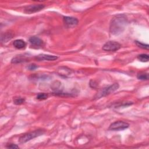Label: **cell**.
<instances>
[{
    "label": "cell",
    "instance_id": "6da1fadb",
    "mask_svg": "<svg viewBox=\"0 0 149 149\" xmlns=\"http://www.w3.org/2000/svg\"><path fill=\"white\" fill-rule=\"evenodd\" d=\"M128 24V20L123 15H118L111 20L109 26L110 33L114 36L122 33Z\"/></svg>",
    "mask_w": 149,
    "mask_h": 149
},
{
    "label": "cell",
    "instance_id": "7a4b0ae2",
    "mask_svg": "<svg viewBox=\"0 0 149 149\" xmlns=\"http://www.w3.org/2000/svg\"><path fill=\"white\" fill-rule=\"evenodd\" d=\"M44 134V131L43 130H36L33 132L26 133L25 134L22 135L19 139V142L20 143H25L29 141H30L31 139L36 138L38 136H40L41 135H43Z\"/></svg>",
    "mask_w": 149,
    "mask_h": 149
},
{
    "label": "cell",
    "instance_id": "3957f363",
    "mask_svg": "<svg viewBox=\"0 0 149 149\" xmlns=\"http://www.w3.org/2000/svg\"><path fill=\"white\" fill-rule=\"evenodd\" d=\"M119 86L118 83H114L112 85H110L107 87H105L103 89L101 90H100L97 94L95 96V99L97 100L99 99H101V97L107 96L109 95H110L111 93L114 92L117 90L118 89Z\"/></svg>",
    "mask_w": 149,
    "mask_h": 149
},
{
    "label": "cell",
    "instance_id": "277c9868",
    "mask_svg": "<svg viewBox=\"0 0 149 149\" xmlns=\"http://www.w3.org/2000/svg\"><path fill=\"white\" fill-rule=\"evenodd\" d=\"M129 126V124L123 121H117L111 123L109 127V130H114V131H119L123 130Z\"/></svg>",
    "mask_w": 149,
    "mask_h": 149
},
{
    "label": "cell",
    "instance_id": "5b68a950",
    "mask_svg": "<svg viewBox=\"0 0 149 149\" xmlns=\"http://www.w3.org/2000/svg\"><path fill=\"white\" fill-rule=\"evenodd\" d=\"M121 45L115 41H109L103 47V50L105 51H116L119 50Z\"/></svg>",
    "mask_w": 149,
    "mask_h": 149
},
{
    "label": "cell",
    "instance_id": "8992f818",
    "mask_svg": "<svg viewBox=\"0 0 149 149\" xmlns=\"http://www.w3.org/2000/svg\"><path fill=\"white\" fill-rule=\"evenodd\" d=\"M45 6L43 4H33L26 7L24 9V12L28 14L33 13L40 11L44 8Z\"/></svg>",
    "mask_w": 149,
    "mask_h": 149
},
{
    "label": "cell",
    "instance_id": "52a82bcc",
    "mask_svg": "<svg viewBox=\"0 0 149 149\" xmlns=\"http://www.w3.org/2000/svg\"><path fill=\"white\" fill-rule=\"evenodd\" d=\"M64 22L68 28L75 27L78 24V20L77 18L70 16H64Z\"/></svg>",
    "mask_w": 149,
    "mask_h": 149
},
{
    "label": "cell",
    "instance_id": "ba28073f",
    "mask_svg": "<svg viewBox=\"0 0 149 149\" xmlns=\"http://www.w3.org/2000/svg\"><path fill=\"white\" fill-rule=\"evenodd\" d=\"M36 59L39 61L42 60H46V61H55L58 59V57L55 55H46V54H40L37 55L36 57Z\"/></svg>",
    "mask_w": 149,
    "mask_h": 149
},
{
    "label": "cell",
    "instance_id": "9c48e42d",
    "mask_svg": "<svg viewBox=\"0 0 149 149\" xmlns=\"http://www.w3.org/2000/svg\"><path fill=\"white\" fill-rule=\"evenodd\" d=\"M29 42L32 45L34 46H41L43 43V42L42 39H40L39 37L36 36L30 37L29 39Z\"/></svg>",
    "mask_w": 149,
    "mask_h": 149
},
{
    "label": "cell",
    "instance_id": "30bf717a",
    "mask_svg": "<svg viewBox=\"0 0 149 149\" xmlns=\"http://www.w3.org/2000/svg\"><path fill=\"white\" fill-rule=\"evenodd\" d=\"M13 45L17 49H23L25 48L26 44L24 40L21 39H17L13 42Z\"/></svg>",
    "mask_w": 149,
    "mask_h": 149
},
{
    "label": "cell",
    "instance_id": "8fae6325",
    "mask_svg": "<svg viewBox=\"0 0 149 149\" xmlns=\"http://www.w3.org/2000/svg\"><path fill=\"white\" fill-rule=\"evenodd\" d=\"M28 62V58L25 57V56H18V57L13 58L11 62L13 64H19V63H22V62Z\"/></svg>",
    "mask_w": 149,
    "mask_h": 149
},
{
    "label": "cell",
    "instance_id": "7c38bea8",
    "mask_svg": "<svg viewBox=\"0 0 149 149\" xmlns=\"http://www.w3.org/2000/svg\"><path fill=\"white\" fill-rule=\"evenodd\" d=\"M138 59L143 62H148L149 60V57L147 54H140L138 56Z\"/></svg>",
    "mask_w": 149,
    "mask_h": 149
},
{
    "label": "cell",
    "instance_id": "4fadbf2b",
    "mask_svg": "<svg viewBox=\"0 0 149 149\" xmlns=\"http://www.w3.org/2000/svg\"><path fill=\"white\" fill-rule=\"evenodd\" d=\"M137 78L138 79L142 80V81H147L148 79V74L146 73L141 72V73H139L138 74Z\"/></svg>",
    "mask_w": 149,
    "mask_h": 149
},
{
    "label": "cell",
    "instance_id": "5bb4252c",
    "mask_svg": "<svg viewBox=\"0 0 149 149\" xmlns=\"http://www.w3.org/2000/svg\"><path fill=\"white\" fill-rule=\"evenodd\" d=\"M25 101V99H23L22 97H15L13 99V103L16 105H21L24 103Z\"/></svg>",
    "mask_w": 149,
    "mask_h": 149
},
{
    "label": "cell",
    "instance_id": "9a60e30c",
    "mask_svg": "<svg viewBox=\"0 0 149 149\" xmlns=\"http://www.w3.org/2000/svg\"><path fill=\"white\" fill-rule=\"evenodd\" d=\"M48 96L46 93H39V94L37 95V99H38L39 100H46L48 98Z\"/></svg>",
    "mask_w": 149,
    "mask_h": 149
},
{
    "label": "cell",
    "instance_id": "2e32d148",
    "mask_svg": "<svg viewBox=\"0 0 149 149\" xmlns=\"http://www.w3.org/2000/svg\"><path fill=\"white\" fill-rule=\"evenodd\" d=\"M136 43V44L140 48H142L143 49H146V50H148V48H149V46L148 44H144V43H142L140 42H138V41H136L135 42Z\"/></svg>",
    "mask_w": 149,
    "mask_h": 149
},
{
    "label": "cell",
    "instance_id": "e0dca14e",
    "mask_svg": "<svg viewBox=\"0 0 149 149\" xmlns=\"http://www.w3.org/2000/svg\"><path fill=\"white\" fill-rule=\"evenodd\" d=\"M4 38V40L3 42H5V43H7L8 40H10L12 38V35L11 33H6L4 34V37H1V39Z\"/></svg>",
    "mask_w": 149,
    "mask_h": 149
},
{
    "label": "cell",
    "instance_id": "ac0fdd59",
    "mask_svg": "<svg viewBox=\"0 0 149 149\" xmlns=\"http://www.w3.org/2000/svg\"><path fill=\"white\" fill-rule=\"evenodd\" d=\"M37 68V66L35 64H31L28 66V69L30 70H34Z\"/></svg>",
    "mask_w": 149,
    "mask_h": 149
},
{
    "label": "cell",
    "instance_id": "d6986e66",
    "mask_svg": "<svg viewBox=\"0 0 149 149\" xmlns=\"http://www.w3.org/2000/svg\"><path fill=\"white\" fill-rule=\"evenodd\" d=\"M7 147L8 148H19V146L15 144H9L7 146Z\"/></svg>",
    "mask_w": 149,
    "mask_h": 149
}]
</instances>
